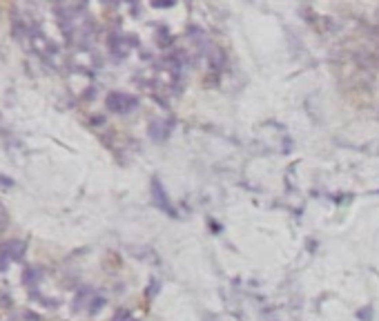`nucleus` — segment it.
Returning <instances> with one entry per match:
<instances>
[{
  "instance_id": "nucleus-1",
  "label": "nucleus",
  "mask_w": 379,
  "mask_h": 321,
  "mask_svg": "<svg viewBox=\"0 0 379 321\" xmlns=\"http://www.w3.org/2000/svg\"><path fill=\"white\" fill-rule=\"evenodd\" d=\"M105 105L114 114H129L139 107V98L127 92H110L105 96Z\"/></svg>"
},
{
  "instance_id": "nucleus-2",
  "label": "nucleus",
  "mask_w": 379,
  "mask_h": 321,
  "mask_svg": "<svg viewBox=\"0 0 379 321\" xmlns=\"http://www.w3.org/2000/svg\"><path fill=\"white\" fill-rule=\"evenodd\" d=\"M25 252H27V241L11 239V241L0 243V272H3V270H7L9 263L22 261Z\"/></svg>"
},
{
  "instance_id": "nucleus-3",
  "label": "nucleus",
  "mask_w": 379,
  "mask_h": 321,
  "mask_svg": "<svg viewBox=\"0 0 379 321\" xmlns=\"http://www.w3.org/2000/svg\"><path fill=\"white\" fill-rule=\"evenodd\" d=\"M150 190H152V199H154V205L158 207V210H163L165 214H169V217H177V207H174L172 201L167 199L165 188H163V183L158 181V179H152Z\"/></svg>"
},
{
  "instance_id": "nucleus-4",
  "label": "nucleus",
  "mask_w": 379,
  "mask_h": 321,
  "mask_svg": "<svg viewBox=\"0 0 379 321\" xmlns=\"http://www.w3.org/2000/svg\"><path fill=\"white\" fill-rule=\"evenodd\" d=\"M43 274H45V270L41 266H27L25 270H22V283H25L27 288L36 290L38 288V281L43 279Z\"/></svg>"
},
{
  "instance_id": "nucleus-5",
  "label": "nucleus",
  "mask_w": 379,
  "mask_h": 321,
  "mask_svg": "<svg viewBox=\"0 0 379 321\" xmlns=\"http://www.w3.org/2000/svg\"><path fill=\"white\" fill-rule=\"evenodd\" d=\"M103 306H105V297H94V299H89L87 312L89 314H96L98 310H103Z\"/></svg>"
},
{
  "instance_id": "nucleus-6",
  "label": "nucleus",
  "mask_w": 379,
  "mask_h": 321,
  "mask_svg": "<svg viewBox=\"0 0 379 321\" xmlns=\"http://www.w3.org/2000/svg\"><path fill=\"white\" fill-rule=\"evenodd\" d=\"M0 185H5V188H14V181H11L9 176H5V174H0Z\"/></svg>"
},
{
  "instance_id": "nucleus-7",
  "label": "nucleus",
  "mask_w": 379,
  "mask_h": 321,
  "mask_svg": "<svg viewBox=\"0 0 379 321\" xmlns=\"http://www.w3.org/2000/svg\"><path fill=\"white\" fill-rule=\"evenodd\" d=\"M357 314H359V317H366V321H368L370 319V308H366L364 312H357Z\"/></svg>"
},
{
  "instance_id": "nucleus-8",
  "label": "nucleus",
  "mask_w": 379,
  "mask_h": 321,
  "mask_svg": "<svg viewBox=\"0 0 379 321\" xmlns=\"http://www.w3.org/2000/svg\"><path fill=\"white\" fill-rule=\"evenodd\" d=\"M5 225H7V217H5V212H3V217H0V230H3Z\"/></svg>"
}]
</instances>
